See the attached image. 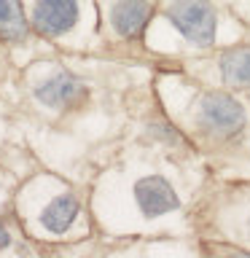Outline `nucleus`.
I'll return each mask as SVG.
<instances>
[{"mask_svg":"<svg viewBox=\"0 0 250 258\" xmlns=\"http://www.w3.org/2000/svg\"><path fill=\"white\" fill-rule=\"evenodd\" d=\"M197 126L215 140L234 137L245 126V108L226 92H207L197 105Z\"/></svg>","mask_w":250,"mask_h":258,"instance_id":"obj_1","label":"nucleus"},{"mask_svg":"<svg viewBox=\"0 0 250 258\" xmlns=\"http://www.w3.org/2000/svg\"><path fill=\"white\" fill-rule=\"evenodd\" d=\"M167 19L194 46H213L215 40V8L210 0H175L167 8Z\"/></svg>","mask_w":250,"mask_h":258,"instance_id":"obj_2","label":"nucleus"},{"mask_svg":"<svg viewBox=\"0 0 250 258\" xmlns=\"http://www.w3.org/2000/svg\"><path fill=\"white\" fill-rule=\"evenodd\" d=\"M78 22L76 0H38L32 8V27L46 38H59Z\"/></svg>","mask_w":250,"mask_h":258,"instance_id":"obj_3","label":"nucleus"},{"mask_svg":"<svg viewBox=\"0 0 250 258\" xmlns=\"http://www.w3.org/2000/svg\"><path fill=\"white\" fill-rule=\"evenodd\" d=\"M135 202L145 218H159V215L172 213V210L180 207V199H177L175 188L161 175L140 177L135 183Z\"/></svg>","mask_w":250,"mask_h":258,"instance_id":"obj_4","label":"nucleus"},{"mask_svg":"<svg viewBox=\"0 0 250 258\" xmlns=\"http://www.w3.org/2000/svg\"><path fill=\"white\" fill-rule=\"evenodd\" d=\"M86 86L68 70L54 73L51 78H46L43 84L35 86V97L48 108H76L84 100Z\"/></svg>","mask_w":250,"mask_h":258,"instance_id":"obj_5","label":"nucleus"},{"mask_svg":"<svg viewBox=\"0 0 250 258\" xmlns=\"http://www.w3.org/2000/svg\"><path fill=\"white\" fill-rule=\"evenodd\" d=\"M153 8L148 0H116L110 8V24L124 40H137L148 24Z\"/></svg>","mask_w":250,"mask_h":258,"instance_id":"obj_6","label":"nucleus"},{"mask_svg":"<svg viewBox=\"0 0 250 258\" xmlns=\"http://www.w3.org/2000/svg\"><path fill=\"white\" fill-rule=\"evenodd\" d=\"M221 76L226 86L250 89V46H234L221 54Z\"/></svg>","mask_w":250,"mask_h":258,"instance_id":"obj_7","label":"nucleus"},{"mask_svg":"<svg viewBox=\"0 0 250 258\" xmlns=\"http://www.w3.org/2000/svg\"><path fill=\"white\" fill-rule=\"evenodd\" d=\"M78 215V202L73 194H62V197L51 199L43 210V215H40V223L46 226L51 234H65L73 226Z\"/></svg>","mask_w":250,"mask_h":258,"instance_id":"obj_8","label":"nucleus"},{"mask_svg":"<svg viewBox=\"0 0 250 258\" xmlns=\"http://www.w3.org/2000/svg\"><path fill=\"white\" fill-rule=\"evenodd\" d=\"M27 35V22L22 14L19 0H0V38L3 40H22Z\"/></svg>","mask_w":250,"mask_h":258,"instance_id":"obj_9","label":"nucleus"},{"mask_svg":"<svg viewBox=\"0 0 250 258\" xmlns=\"http://www.w3.org/2000/svg\"><path fill=\"white\" fill-rule=\"evenodd\" d=\"M8 242H11V237H8V231H6V226L0 223V250L8 247Z\"/></svg>","mask_w":250,"mask_h":258,"instance_id":"obj_10","label":"nucleus"}]
</instances>
